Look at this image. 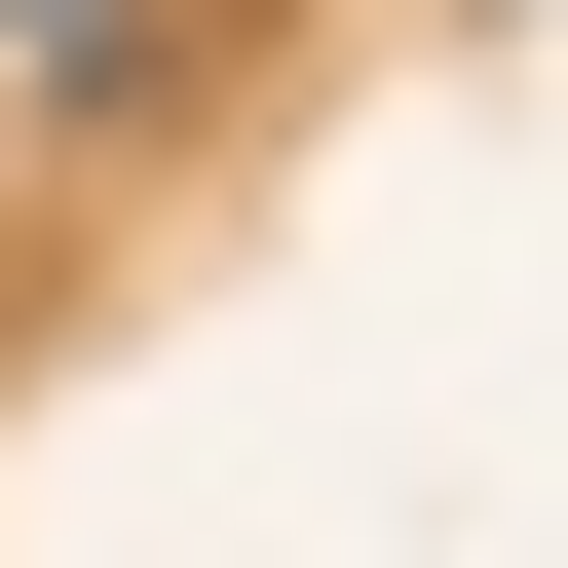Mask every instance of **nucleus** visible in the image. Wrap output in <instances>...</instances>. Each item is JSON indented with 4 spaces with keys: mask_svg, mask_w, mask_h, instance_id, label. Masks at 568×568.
<instances>
[{
    "mask_svg": "<svg viewBox=\"0 0 568 568\" xmlns=\"http://www.w3.org/2000/svg\"><path fill=\"white\" fill-rule=\"evenodd\" d=\"M0 39H152V0H0Z\"/></svg>",
    "mask_w": 568,
    "mask_h": 568,
    "instance_id": "obj_1",
    "label": "nucleus"
}]
</instances>
